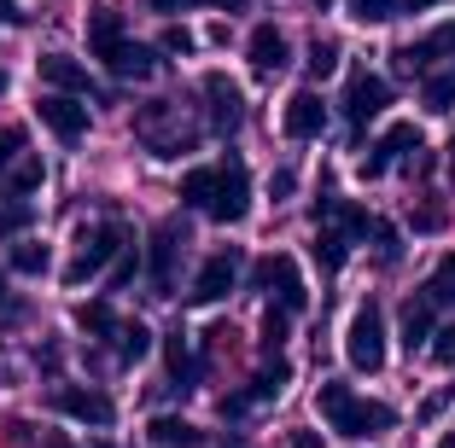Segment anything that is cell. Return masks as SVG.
<instances>
[{
  "label": "cell",
  "mask_w": 455,
  "mask_h": 448,
  "mask_svg": "<svg viewBox=\"0 0 455 448\" xmlns=\"http://www.w3.org/2000/svg\"><path fill=\"white\" fill-rule=\"evenodd\" d=\"M315 408H322L327 431L350 436V443H362V436H386L391 425H397V413H391L386 402H368V396H356L350 384H339V379H327V384H322Z\"/></svg>",
  "instance_id": "6da1fadb"
},
{
  "label": "cell",
  "mask_w": 455,
  "mask_h": 448,
  "mask_svg": "<svg viewBox=\"0 0 455 448\" xmlns=\"http://www.w3.org/2000/svg\"><path fill=\"white\" fill-rule=\"evenodd\" d=\"M123 245H129V227H123V222H100V227H88V233H82L76 263L65 268V286H82V279L106 274V268L117 263V251H123Z\"/></svg>",
  "instance_id": "7a4b0ae2"
},
{
  "label": "cell",
  "mask_w": 455,
  "mask_h": 448,
  "mask_svg": "<svg viewBox=\"0 0 455 448\" xmlns=\"http://www.w3.org/2000/svg\"><path fill=\"white\" fill-rule=\"evenodd\" d=\"M245 210H251V175H245L240 158H222L216 163V181H211V204H204V216H216L222 227L245 222Z\"/></svg>",
  "instance_id": "3957f363"
},
{
  "label": "cell",
  "mask_w": 455,
  "mask_h": 448,
  "mask_svg": "<svg viewBox=\"0 0 455 448\" xmlns=\"http://www.w3.org/2000/svg\"><path fill=\"white\" fill-rule=\"evenodd\" d=\"M345 361L356 373H379L386 367V315L374 303H362L350 315V332H345Z\"/></svg>",
  "instance_id": "277c9868"
},
{
  "label": "cell",
  "mask_w": 455,
  "mask_h": 448,
  "mask_svg": "<svg viewBox=\"0 0 455 448\" xmlns=\"http://www.w3.org/2000/svg\"><path fill=\"white\" fill-rule=\"evenodd\" d=\"M47 408L70 413V420H82V425H111V420H117L111 396L94 390V384H53V390H47Z\"/></svg>",
  "instance_id": "5b68a950"
},
{
  "label": "cell",
  "mask_w": 455,
  "mask_h": 448,
  "mask_svg": "<svg viewBox=\"0 0 455 448\" xmlns=\"http://www.w3.org/2000/svg\"><path fill=\"white\" fill-rule=\"evenodd\" d=\"M181 245H188V227L175 222V216L152 227V256H147L152 297H170V286H175V256H181Z\"/></svg>",
  "instance_id": "8992f818"
},
{
  "label": "cell",
  "mask_w": 455,
  "mask_h": 448,
  "mask_svg": "<svg viewBox=\"0 0 455 448\" xmlns=\"http://www.w3.org/2000/svg\"><path fill=\"white\" fill-rule=\"evenodd\" d=\"M251 279H257V291H275V303H281L286 315H298V309L309 303V286H304V274H298L292 256H263Z\"/></svg>",
  "instance_id": "52a82bcc"
},
{
  "label": "cell",
  "mask_w": 455,
  "mask_h": 448,
  "mask_svg": "<svg viewBox=\"0 0 455 448\" xmlns=\"http://www.w3.org/2000/svg\"><path fill=\"white\" fill-rule=\"evenodd\" d=\"M36 117L47 122L59 140H82V134H88V106H76V93H65V88H59V93H41Z\"/></svg>",
  "instance_id": "ba28073f"
},
{
  "label": "cell",
  "mask_w": 455,
  "mask_h": 448,
  "mask_svg": "<svg viewBox=\"0 0 455 448\" xmlns=\"http://www.w3.org/2000/svg\"><path fill=\"white\" fill-rule=\"evenodd\" d=\"M281 129H286V140H315V134L327 129L322 93H315V88H298L292 99H286V111H281Z\"/></svg>",
  "instance_id": "9c48e42d"
},
{
  "label": "cell",
  "mask_w": 455,
  "mask_h": 448,
  "mask_svg": "<svg viewBox=\"0 0 455 448\" xmlns=\"http://www.w3.org/2000/svg\"><path fill=\"white\" fill-rule=\"evenodd\" d=\"M286 379H292V367H286V361L263 367L251 384H245V390H228V396H222V420H240L245 408H257V402H268V396H281V390H286Z\"/></svg>",
  "instance_id": "30bf717a"
},
{
  "label": "cell",
  "mask_w": 455,
  "mask_h": 448,
  "mask_svg": "<svg viewBox=\"0 0 455 448\" xmlns=\"http://www.w3.org/2000/svg\"><path fill=\"white\" fill-rule=\"evenodd\" d=\"M391 106V82L386 76H350V88H345V117H350V129H362L368 117H379V111Z\"/></svg>",
  "instance_id": "8fae6325"
},
{
  "label": "cell",
  "mask_w": 455,
  "mask_h": 448,
  "mask_svg": "<svg viewBox=\"0 0 455 448\" xmlns=\"http://www.w3.org/2000/svg\"><path fill=\"white\" fill-rule=\"evenodd\" d=\"M204 99H211V129L216 134H234L245 122V99H240V88H234L222 70H211V76H204Z\"/></svg>",
  "instance_id": "7c38bea8"
},
{
  "label": "cell",
  "mask_w": 455,
  "mask_h": 448,
  "mask_svg": "<svg viewBox=\"0 0 455 448\" xmlns=\"http://www.w3.org/2000/svg\"><path fill=\"white\" fill-rule=\"evenodd\" d=\"M245 53H251V70H257V76H281V70L292 65V41H286L275 24H257L251 41H245Z\"/></svg>",
  "instance_id": "4fadbf2b"
},
{
  "label": "cell",
  "mask_w": 455,
  "mask_h": 448,
  "mask_svg": "<svg viewBox=\"0 0 455 448\" xmlns=\"http://www.w3.org/2000/svg\"><path fill=\"white\" fill-rule=\"evenodd\" d=\"M234 279H240V256L216 251L211 263L199 268V279H193V303H222L228 291H234Z\"/></svg>",
  "instance_id": "5bb4252c"
},
{
  "label": "cell",
  "mask_w": 455,
  "mask_h": 448,
  "mask_svg": "<svg viewBox=\"0 0 455 448\" xmlns=\"http://www.w3.org/2000/svg\"><path fill=\"white\" fill-rule=\"evenodd\" d=\"M409 145H420V134H415V122H391L386 134H379V145H368V158H362V175L374 181V175H386L391 163L409 152Z\"/></svg>",
  "instance_id": "9a60e30c"
},
{
  "label": "cell",
  "mask_w": 455,
  "mask_h": 448,
  "mask_svg": "<svg viewBox=\"0 0 455 448\" xmlns=\"http://www.w3.org/2000/svg\"><path fill=\"white\" fill-rule=\"evenodd\" d=\"M106 70H111V76H123V82H147V76H158V53L140 47V41H123L117 53L106 59Z\"/></svg>",
  "instance_id": "2e32d148"
},
{
  "label": "cell",
  "mask_w": 455,
  "mask_h": 448,
  "mask_svg": "<svg viewBox=\"0 0 455 448\" xmlns=\"http://www.w3.org/2000/svg\"><path fill=\"white\" fill-rule=\"evenodd\" d=\"M438 53H455V24H443V29H432L427 41H415V47H397V70H427Z\"/></svg>",
  "instance_id": "e0dca14e"
},
{
  "label": "cell",
  "mask_w": 455,
  "mask_h": 448,
  "mask_svg": "<svg viewBox=\"0 0 455 448\" xmlns=\"http://www.w3.org/2000/svg\"><path fill=\"white\" fill-rule=\"evenodd\" d=\"M41 82H53V88H65V93H100L94 76H88L70 53H47L41 59Z\"/></svg>",
  "instance_id": "ac0fdd59"
},
{
  "label": "cell",
  "mask_w": 455,
  "mask_h": 448,
  "mask_svg": "<svg viewBox=\"0 0 455 448\" xmlns=\"http://www.w3.org/2000/svg\"><path fill=\"white\" fill-rule=\"evenodd\" d=\"M123 41H129V29H123V12H94V18H88V53H94L100 65L117 53Z\"/></svg>",
  "instance_id": "d6986e66"
},
{
  "label": "cell",
  "mask_w": 455,
  "mask_h": 448,
  "mask_svg": "<svg viewBox=\"0 0 455 448\" xmlns=\"http://www.w3.org/2000/svg\"><path fill=\"white\" fill-rule=\"evenodd\" d=\"M345 256H350V233L327 216V222H315V263L333 274V268H345Z\"/></svg>",
  "instance_id": "ffe728a7"
},
{
  "label": "cell",
  "mask_w": 455,
  "mask_h": 448,
  "mask_svg": "<svg viewBox=\"0 0 455 448\" xmlns=\"http://www.w3.org/2000/svg\"><path fill=\"white\" fill-rule=\"evenodd\" d=\"M147 436H152V448H199V443H204L199 425L175 420V413H158V420L147 425Z\"/></svg>",
  "instance_id": "44dd1931"
},
{
  "label": "cell",
  "mask_w": 455,
  "mask_h": 448,
  "mask_svg": "<svg viewBox=\"0 0 455 448\" xmlns=\"http://www.w3.org/2000/svg\"><path fill=\"white\" fill-rule=\"evenodd\" d=\"M432 297H409V309H403V350L415 356L420 343H432Z\"/></svg>",
  "instance_id": "7402d4cb"
},
{
  "label": "cell",
  "mask_w": 455,
  "mask_h": 448,
  "mask_svg": "<svg viewBox=\"0 0 455 448\" xmlns=\"http://www.w3.org/2000/svg\"><path fill=\"white\" fill-rule=\"evenodd\" d=\"M164 361H170V390H193V379H199V361H193V343L181 338V332L164 343Z\"/></svg>",
  "instance_id": "603a6c76"
},
{
  "label": "cell",
  "mask_w": 455,
  "mask_h": 448,
  "mask_svg": "<svg viewBox=\"0 0 455 448\" xmlns=\"http://www.w3.org/2000/svg\"><path fill=\"white\" fill-rule=\"evenodd\" d=\"M111 343H117V361H140L152 350V332L140 326V320H117V332H111Z\"/></svg>",
  "instance_id": "cb8c5ba5"
},
{
  "label": "cell",
  "mask_w": 455,
  "mask_h": 448,
  "mask_svg": "<svg viewBox=\"0 0 455 448\" xmlns=\"http://www.w3.org/2000/svg\"><path fill=\"white\" fill-rule=\"evenodd\" d=\"M211 181H216V163L211 169H188L181 175V204H188V210H204V204H211Z\"/></svg>",
  "instance_id": "d4e9b609"
},
{
  "label": "cell",
  "mask_w": 455,
  "mask_h": 448,
  "mask_svg": "<svg viewBox=\"0 0 455 448\" xmlns=\"http://www.w3.org/2000/svg\"><path fill=\"white\" fill-rule=\"evenodd\" d=\"M76 326L88 332V338H111V332H117V315H111V303H82Z\"/></svg>",
  "instance_id": "484cf974"
},
{
  "label": "cell",
  "mask_w": 455,
  "mask_h": 448,
  "mask_svg": "<svg viewBox=\"0 0 455 448\" xmlns=\"http://www.w3.org/2000/svg\"><path fill=\"white\" fill-rule=\"evenodd\" d=\"M403 12V0H350V18L356 24H391Z\"/></svg>",
  "instance_id": "4316f807"
},
{
  "label": "cell",
  "mask_w": 455,
  "mask_h": 448,
  "mask_svg": "<svg viewBox=\"0 0 455 448\" xmlns=\"http://www.w3.org/2000/svg\"><path fill=\"white\" fill-rule=\"evenodd\" d=\"M304 65H309V76H315V82L333 76V70H339V41H322V35H315V41H309V59H304Z\"/></svg>",
  "instance_id": "83f0119b"
},
{
  "label": "cell",
  "mask_w": 455,
  "mask_h": 448,
  "mask_svg": "<svg viewBox=\"0 0 455 448\" xmlns=\"http://www.w3.org/2000/svg\"><path fill=\"white\" fill-rule=\"evenodd\" d=\"M427 297H432V303H455V251L443 256L438 268H432V279H427Z\"/></svg>",
  "instance_id": "f1b7e54d"
},
{
  "label": "cell",
  "mask_w": 455,
  "mask_h": 448,
  "mask_svg": "<svg viewBox=\"0 0 455 448\" xmlns=\"http://www.w3.org/2000/svg\"><path fill=\"white\" fill-rule=\"evenodd\" d=\"M12 268H18V274H47V245L18 239V245H12Z\"/></svg>",
  "instance_id": "f546056e"
},
{
  "label": "cell",
  "mask_w": 455,
  "mask_h": 448,
  "mask_svg": "<svg viewBox=\"0 0 455 448\" xmlns=\"http://www.w3.org/2000/svg\"><path fill=\"white\" fill-rule=\"evenodd\" d=\"M286 338H292V320H286V309H268V315H263V350L275 356Z\"/></svg>",
  "instance_id": "4dcf8cb0"
},
{
  "label": "cell",
  "mask_w": 455,
  "mask_h": 448,
  "mask_svg": "<svg viewBox=\"0 0 455 448\" xmlns=\"http://www.w3.org/2000/svg\"><path fill=\"white\" fill-rule=\"evenodd\" d=\"M427 106L432 111H455V76H427Z\"/></svg>",
  "instance_id": "1f68e13d"
},
{
  "label": "cell",
  "mask_w": 455,
  "mask_h": 448,
  "mask_svg": "<svg viewBox=\"0 0 455 448\" xmlns=\"http://www.w3.org/2000/svg\"><path fill=\"white\" fill-rule=\"evenodd\" d=\"M134 268H140V251H134V245H123L117 251V263H111V291H123L134 279Z\"/></svg>",
  "instance_id": "d6a6232c"
},
{
  "label": "cell",
  "mask_w": 455,
  "mask_h": 448,
  "mask_svg": "<svg viewBox=\"0 0 455 448\" xmlns=\"http://www.w3.org/2000/svg\"><path fill=\"white\" fill-rule=\"evenodd\" d=\"M158 47H164V53H193V29H188V24H170Z\"/></svg>",
  "instance_id": "836d02e7"
},
{
  "label": "cell",
  "mask_w": 455,
  "mask_h": 448,
  "mask_svg": "<svg viewBox=\"0 0 455 448\" xmlns=\"http://www.w3.org/2000/svg\"><path fill=\"white\" fill-rule=\"evenodd\" d=\"M432 356H438L443 367H455V326H438V332H432Z\"/></svg>",
  "instance_id": "e575fe53"
},
{
  "label": "cell",
  "mask_w": 455,
  "mask_h": 448,
  "mask_svg": "<svg viewBox=\"0 0 455 448\" xmlns=\"http://www.w3.org/2000/svg\"><path fill=\"white\" fill-rule=\"evenodd\" d=\"M18 152H24V129H0V169H6Z\"/></svg>",
  "instance_id": "d590c367"
},
{
  "label": "cell",
  "mask_w": 455,
  "mask_h": 448,
  "mask_svg": "<svg viewBox=\"0 0 455 448\" xmlns=\"http://www.w3.org/2000/svg\"><path fill=\"white\" fill-rule=\"evenodd\" d=\"M443 227V204H420L415 210V233H438Z\"/></svg>",
  "instance_id": "8d00e7d4"
},
{
  "label": "cell",
  "mask_w": 455,
  "mask_h": 448,
  "mask_svg": "<svg viewBox=\"0 0 455 448\" xmlns=\"http://www.w3.org/2000/svg\"><path fill=\"white\" fill-rule=\"evenodd\" d=\"M374 245H379V256H386V263H391V256H397V251H403V245H397V227H386V222H374Z\"/></svg>",
  "instance_id": "74e56055"
},
{
  "label": "cell",
  "mask_w": 455,
  "mask_h": 448,
  "mask_svg": "<svg viewBox=\"0 0 455 448\" xmlns=\"http://www.w3.org/2000/svg\"><path fill=\"white\" fill-rule=\"evenodd\" d=\"M24 222H29V210H24V204H0V233H18Z\"/></svg>",
  "instance_id": "f35d334b"
},
{
  "label": "cell",
  "mask_w": 455,
  "mask_h": 448,
  "mask_svg": "<svg viewBox=\"0 0 455 448\" xmlns=\"http://www.w3.org/2000/svg\"><path fill=\"white\" fill-rule=\"evenodd\" d=\"M36 186H41V163H36V158H29V163H24V169H18V193H36Z\"/></svg>",
  "instance_id": "ab89813d"
},
{
  "label": "cell",
  "mask_w": 455,
  "mask_h": 448,
  "mask_svg": "<svg viewBox=\"0 0 455 448\" xmlns=\"http://www.w3.org/2000/svg\"><path fill=\"white\" fill-rule=\"evenodd\" d=\"M292 186H298V175H292V169H275V181H268V193H275V198H286Z\"/></svg>",
  "instance_id": "60d3db41"
},
{
  "label": "cell",
  "mask_w": 455,
  "mask_h": 448,
  "mask_svg": "<svg viewBox=\"0 0 455 448\" xmlns=\"http://www.w3.org/2000/svg\"><path fill=\"white\" fill-rule=\"evenodd\" d=\"M443 402H450V390H438V396H427V408H420V420H438V413H443Z\"/></svg>",
  "instance_id": "b9f144b4"
},
{
  "label": "cell",
  "mask_w": 455,
  "mask_h": 448,
  "mask_svg": "<svg viewBox=\"0 0 455 448\" xmlns=\"http://www.w3.org/2000/svg\"><path fill=\"white\" fill-rule=\"evenodd\" d=\"M181 6H199V0H152V12H181Z\"/></svg>",
  "instance_id": "7bdbcfd3"
},
{
  "label": "cell",
  "mask_w": 455,
  "mask_h": 448,
  "mask_svg": "<svg viewBox=\"0 0 455 448\" xmlns=\"http://www.w3.org/2000/svg\"><path fill=\"white\" fill-rule=\"evenodd\" d=\"M292 448H322V436H315V431H298V436H292Z\"/></svg>",
  "instance_id": "ee69618b"
},
{
  "label": "cell",
  "mask_w": 455,
  "mask_h": 448,
  "mask_svg": "<svg viewBox=\"0 0 455 448\" xmlns=\"http://www.w3.org/2000/svg\"><path fill=\"white\" fill-rule=\"evenodd\" d=\"M0 18H6V24H18V18H24V12H18V0H0Z\"/></svg>",
  "instance_id": "f6af8a7d"
},
{
  "label": "cell",
  "mask_w": 455,
  "mask_h": 448,
  "mask_svg": "<svg viewBox=\"0 0 455 448\" xmlns=\"http://www.w3.org/2000/svg\"><path fill=\"white\" fill-rule=\"evenodd\" d=\"M47 448H76V443H70V436H59V431H53V436H47Z\"/></svg>",
  "instance_id": "bcb514c9"
},
{
  "label": "cell",
  "mask_w": 455,
  "mask_h": 448,
  "mask_svg": "<svg viewBox=\"0 0 455 448\" xmlns=\"http://www.w3.org/2000/svg\"><path fill=\"white\" fill-rule=\"evenodd\" d=\"M403 6H415V12H427V6H438V0H403Z\"/></svg>",
  "instance_id": "7dc6e473"
},
{
  "label": "cell",
  "mask_w": 455,
  "mask_h": 448,
  "mask_svg": "<svg viewBox=\"0 0 455 448\" xmlns=\"http://www.w3.org/2000/svg\"><path fill=\"white\" fill-rule=\"evenodd\" d=\"M0 309H6V274H0Z\"/></svg>",
  "instance_id": "c3c4849f"
},
{
  "label": "cell",
  "mask_w": 455,
  "mask_h": 448,
  "mask_svg": "<svg viewBox=\"0 0 455 448\" xmlns=\"http://www.w3.org/2000/svg\"><path fill=\"white\" fill-rule=\"evenodd\" d=\"M438 448H455V431H450V436H443V443H438Z\"/></svg>",
  "instance_id": "681fc988"
},
{
  "label": "cell",
  "mask_w": 455,
  "mask_h": 448,
  "mask_svg": "<svg viewBox=\"0 0 455 448\" xmlns=\"http://www.w3.org/2000/svg\"><path fill=\"white\" fill-rule=\"evenodd\" d=\"M216 6H245V0H216Z\"/></svg>",
  "instance_id": "f907efd6"
},
{
  "label": "cell",
  "mask_w": 455,
  "mask_h": 448,
  "mask_svg": "<svg viewBox=\"0 0 455 448\" xmlns=\"http://www.w3.org/2000/svg\"><path fill=\"white\" fill-rule=\"evenodd\" d=\"M315 6H322V12H327V6H333V0H315Z\"/></svg>",
  "instance_id": "816d5d0a"
},
{
  "label": "cell",
  "mask_w": 455,
  "mask_h": 448,
  "mask_svg": "<svg viewBox=\"0 0 455 448\" xmlns=\"http://www.w3.org/2000/svg\"><path fill=\"white\" fill-rule=\"evenodd\" d=\"M100 448H117V443H100Z\"/></svg>",
  "instance_id": "f5cc1de1"
},
{
  "label": "cell",
  "mask_w": 455,
  "mask_h": 448,
  "mask_svg": "<svg viewBox=\"0 0 455 448\" xmlns=\"http://www.w3.org/2000/svg\"><path fill=\"white\" fill-rule=\"evenodd\" d=\"M450 181H455V163H450Z\"/></svg>",
  "instance_id": "db71d44e"
}]
</instances>
